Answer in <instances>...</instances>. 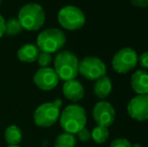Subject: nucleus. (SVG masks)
I'll return each instance as SVG.
<instances>
[{
	"mask_svg": "<svg viewBox=\"0 0 148 147\" xmlns=\"http://www.w3.org/2000/svg\"><path fill=\"white\" fill-rule=\"evenodd\" d=\"M58 21L62 28L70 31H75L84 26L86 17L84 12L77 6L66 5L58 13Z\"/></svg>",
	"mask_w": 148,
	"mask_h": 147,
	"instance_id": "nucleus-6",
	"label": "nucleus"
},
{
	"mask_svg": "<svg viewBox=\"0 0 148 147\" xmlns=\"http://www.w3.org/2000/svg\"><path fill=\"white\" fill-rule=\"evenodd\" d=\"M147 95H148V94H147Z\"/></svg>",
	"mask_w": 148,
	"mask_h": 147,
	"instance_id": "nucleus-29",
	"label": "nucleus"
},
{
	"mask_svg": "<svg viewBox=\"0 0 148 147\" xmlns=\"http://www.w3.org/2000/svg\"><path fill=\"white\" fill-rule=\"evenodd\" d=\"M109 129L104 126L97 125L91 131V138L97 144H104L109 138Z\"/></svg>",
	"mask_w": 148,
	"mask_h": 147,
	"instance_id": "nucleus-17",
	"label": "nucleus"
},
{
	"mask_svg": "<svg viewBox=\"0 0 148 147\" xmlns=\"http://www.w3.org/2000/svg\"><path fill=\"white\" fill-rule=\"evenodd\" d=\"M60 79L51 68H40L33 76V83L42 91H51L58 86Z\"/></svg>",
	"mask_w": 148,
	"mask_h": 147,
	"instance_id": "nucleus-10",
	"label": "nucleus"
},
{
	"mask_svg": "<svg viewBox=\"0 0 148 147\" xmlns=\"http://www.w3.org/2000/svg\"><path fill=\"white\" fill-rule=\"evenodd\" d=\"M17 19L23 29L35 31L45 24V12L42 6L39 4L27 3L20 8Z\"/></svg>",
	"mask_w": 148,
	"mask_h": 147,
	"instance_id": "nucleus-2",
	"label": "nucleus"
},
{
	"mask_svg": "<svg viewBox=\"0 0 148 147\" xmlns=\"http://www.w3.org/2000/svg\"><path fill=\"white\" fill-rule=\"evenodd\" d=\"M62 104V100L58 99L53 102H47L39 105L33 113V121L35 125L41 128L53 126L60 118V108Z\"/></svg>",
	"mask_w": 148,
	"mask_h": 147,
	"instance_id": "nucleus-5",
	"label": "nucleus"
},
{
	"mask_svg": "<svg viewBox=\"0 0 148 147\" xmlns=\"http://www.w3.org/2000/svg\"><path fill=\"white\" fill-rule=\"evenodd\" d=\"M138 63V55L131 47H123L114 55L112 67L118 74H127L134 70Z\"/></svg>",
	"mask_w": 148,
	"mask_h": 147,
	"instance_id": "nucleus-7",
	"label": "nucleus"
},
{
	"mask_svg": "<svg viewBox=\"0 0 148 147\" xmlns=\"http://www.w3.org/2000/svg\"><path fill=\"white\" fill-rule=\"evenodd\" d=\"M66 37L59 28H47L39 32L36 38V46L40 51L53 53L60 51L66 44Z\"/></svg>",
	"mask_w": 148,
	"mask_h": 147,
	"instance_id": "nucleus-4",
	"label": "nucleus"
},
{
	"mask_svg": "<svg viewBox=\"0 0 148 147\" xmlns=\"http://www.w3.org/2000/svg\"><path fill=\"white\" fill-rule=\"evenodd\" d=\"M62 94L68 100L72 102H79L85 96V89L79 81L71 80L64 83L62 86Z\"/></svg>",
	"mask_w": 148,
	"mask_h": 147,
	"instance_id": "nucleus-12",
	"label": "nucleus"
},
{
	"mask_svg": "<svg viewBox=\"0 0 148 147\" xmlns=\"http://www.w3.org/2000/svg\"><path fill=\"white\" fill-rule=\"evenodd\" d=\"M76 144L77 139L74 134L64 132L56 138L53 147H76Z\"/></svg>",
	"mask_w": 148,
	"mask_h": 147,
	"instance_id": "nucleus-18",
	"label": "nucleus"
},
{
	"mask_svg": "<svg viewBox=\"0 0 148 147\" xmlns=\"http://www.w3.org/2000/svg\"><path fill=\"white\" fill-rule=\"evenodd\" d=\"M22 26L17 18H10L5 21V34L9 36H13L19 34L22 31Z\"/></svg>",
	"mask_w": 148,
	"mask_h": 147,
	"instance_id": "nucleus-19",
	"label": "nucleus"
},
{
	"mask_svg": "<svg viewBox=\"0 0 148 147\" xmlns=\"http://www.w3.org/2000/svg\"><path fill=\"white\" fill-rule=\"evenodd\" d=\"M127 112L135 121L148 120V95H137L131 99L127 106Z\"/></svg>",
	"mask_w": 148,
	"mask_h": 147,
	"instance_id": "nucleus-11",
	"label": "nucleus"
},
{
	"mask_svg": "<svg viewBox=\"0 0 148 147\" xmlns=\"http://www.w3.org/2000/svg\"><path fill=\"white\" fill-rule=\"evenodd\" d=\"M59 120L60 127L64 132L75 135L80 130L86 127V110L78 104H71L62 110Z\"/></svg>",
	"mask_w": 148,
	"mask_h": 147,
	"instance_id": "nucleus-1",
	"label": "nucleus"
},
{
	"mask_svg": "<svg viewBox=\"0 0 148 147\" xmlns=\"http://www.w3.org/2000/svg\"><path fill=\"white\" fill-rule=\"evenodd\" d=\"M39 53L40 51L35 44L26 43L17 51V57L20 62L30 64L36 61Z\"/></svg>",
	"mask_w": 148,
	"mask_h": 147,
	"instance_id": "nucleus-14",
	"label": "nucleus"
},
{
	"mask_svg": "<svg viewBox=\"0 0 148 147\" xmlns=\"http://www.w3.org/2000/svg\"><path fill=\"white\" fill-rule=\"evenodd\" d=\"M93 118L97 125L110 127L114 123L116 118V112L114 107L106 101H100L93 108Z\"/></svg>",
	"mask_w": 148,
	"mask_h": 147,
	"instance_id": "nucleus-9",
	"label": "nucleus"
},
{
	"mask_svg": "<svg viewBox=\"0 0 148 147\" xmlns=\"http://www.w3.org/2000/svg\"><path fill=\"white\" fill-rule=\"evenodd\" d=\"M37 64L40 68H49V66L51 65L53 57H51V53H45V51H40L37 57Z\"/></svg>",
	"mask_w": 148,
	"mask_h": 147,
	"instance_id": "nucleus-20",
	"label": "nucleus"
},
{
	"mask_svg": "<svg viewBox=\"0 0 148 147\" xmlns=\"http://www.w3.org/2000/svg\"><path fill=\"white\" fill-rule=\"evenodd\" d=\"M132 5L138 8H146L148 7V0H130Z\"/></svg>",
	"mask_w": 148,
	"mask_h": 147,
	"instance_id": "nucleus-24",
	"label": "nucleus"
},
{
	"mask_svg": "<svg viewBox=\"0 0 148 147\" xmlns=\"http://www.w3.org/2000/svg\"><path fill=\"white\" fill-rule=\"evenodd\" d=\"M132 144L130 143L126 138H116L110 144V147H131Z\"/></svg>",
	"mask_w": 148,
	"mask_h": 147,
	"instance_id": "nucleus-21",
	"label": "nucleus"
},
{
	"mask_svg": "<svg viewBox=\"0 0 148 147\" xmlns=\"http://www.w3.org/2000/svg\"><path fill=\"white\" fill-rule=\"evenodd\" d=\"M131 88L137 95L148 94V72L138 70L131 76Z\"/></svg>",
	"mask_w": 148,
	"mask_h": 147,
	"instance_id": "nucleus-13",
	"label": "nucleus"
},
{
	"mask_svg": "<svg viewBox=\"0 0 148 147\" xmlns=\"http://www.w3.org/2000/svg\"><path fill=\"white\" fill-rule=\"evenodd\" d=\"M5 21L3 16L0 15V37H2L5 34Z\"/></svg>",
	"mask_w": 148,
	"mask_h": 147,
	"instance_id": "nucleus-25",
	"label": "nucleus"
},
{
	"mask_svg": "<svg viewBox=\"0 0 148 147\" xmlns=\"http://www.w3.org/2000/svg\"><path fill=\"white\" fill-rule=\"evenodd\" d=\"M0 4H1V0H0Z\"/></svg>",
	"mask_w": 148,
	"mask_h": 147,
	"instance_id": "nucleus-28",
	"label": "nucleus"
},
{
	"mask_svg": "<svg viewBox=\"0 0 148 147\" xmlns=\"http://www.w3.org/2000/svg\"><path fill=\"white\" fill-rule=\"evenodd\" d=\"M77 136H78L79 140H80L81 142H88L92 139L91 131H90L89 129H87L86 127L83 128L82 130H80V131L77 133Z\"/></svg>",
	"mask_w": 148,
	"mask_h": 147,
	"instance_id": "nucleus-22",
	"label": "nucleus"
},
{
	"mask_svg": "<svg viewBox=\"0 0 148 147\" xmlns=\"http://www.w3.org/2000/svg\"><path fill=\"white\" fill-rule=\"evenodd\" d=\"M79 59L74 53L70 51H62L55 57V72L60 80H75L79 74Z\"/></svg>",
	"mask_w": 148,
	"mask_h": 147,
	"instance_id": "nucleus-3",
	"label": "nucleus"
},
{
	"mask_svg": "<svg viewBox=\"0 0 148 147\" xmlns=\"http://www.w3.org/2000/svg\"><path fill=\"white\" fill-rule=\"evenodd\" d=\"M131 147H143V146L141 145V144H139V143H135V144H132Z\"/></svg>",
	"mask_w": 148,
	"mask_h": 147,
	"instance_id": "nucleus-26",
	"label": "nucleus"
},
{
	"mask_svg": "<svg viewBox=\"0 0 148 147\" xmlns=\"http://www.w3.org/2000/svg\"><path fill=\"white\" fill-rule=\"evenodd\" d=\"M138 63L142 68L148 70V51H145L138 57Z\"/></svg>",
	"mask_w": 148,
	"mask_h": 147,
	"instance_id": "nucleus-23",
	"label": "nucleus"
},
{
	"mask_svg": "<svg viewBox=\"0 0 148 147\" xmlns=\"http://www.w3.org/2000/svg\"><path fill=\"white\" fill-rule=\"evenodd\" d=\"M4 139L8 145H18L22 140V132L16 125H10L5 129Z\"/></svg>",
	"mask_w": 148,
	"mask_h": 147,
	"instance_id": "nucleus-16",
	"label": "nucleus"
},
{
	"mask_svg": "<svg viewBox=\"0 0 148 147\" xmlns=\"http://www.w3.org/2000/svg\"><path fill=\"white\" fill-rule=\"evenodd\" d=\"M7 147H20L19 145H8Z\"/></svg>",
	"mask_w": 148,
	"mask_h": 147,
	"instance_id": "nucleus-27",
	"label": "nucleus"
},
{
	"mask_svg": "<svg viewBox=\"0 0 148 147\" xmlns=\"http://www.w3.org/2000/svg\"><path fill=\"white\" fill-rule=\"evenodd\" d=\"M106 65L99 57H86L79 62V74L89 81H97L106 76Z\"/></svg>",
	"mask_w": 148,
	"mask_h": 147,
	"instance_id": "nucleus-8",
	"label": "nucleus"
},
{
	"mask_svg": "<svg viewBox=\"0 0 148 147\" xmlns=\"http://www.w3.org/2000/svg\"><path fill=\"white\" fill-rule=\"evenodd\" d=\"M112 92V82L110 78L107 76H104L102 78L95 81L94 85V94L97 98L104 100L108 98Z\"/></svg>",
	"mask_w": 148,
	"mask_h": 147,
	"instance_id": "nucleus-15",
	"label": "nucleus"
}]
</instances>
